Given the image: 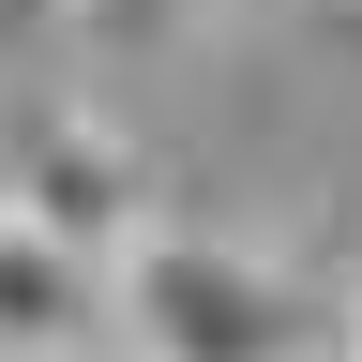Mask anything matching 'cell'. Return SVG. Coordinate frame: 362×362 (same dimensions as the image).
I'll return each instance as SVG.
<instances>
[{
  "label": "cell",
  "instance_id": "cell-1",
  "mask_svg": "<svg viewBox=\"0 0 362 362\" xmlns=\"http://www.w3.org/2000/svg\"><path fill=\"white\" fill-rule=\"evenodd\" d=\"M106 347L121 362H317V302L287 257L226 226H151L106 272Z\"/></svg>",
  "mask_w": 362,
  "mask_h": 362
},
{
  "label": "cell",
  "instance_id": "cell-2",
  "mask_svg": "<svg viewBox=\"0 0 362 362\" xmlns=\"http://www.w3.org/2000/svg\"><path fill=\"white\" fill-rule=\"evenodd\" d=\"M0 197H16V226H45L90 272H121L151 242V151L76 90H0Z\"/></svg>",
  "mask_w": 362,
  "mask_h": 362
},
{
  "label": "cell",
  "instance_id": "cell-3",
  "mask_svg": "<svg viewBox=\"0 0 362 362\" xmlns=\"http://www.w3.org/2000/svg\"><path fill=\"white\" fill-rule=\"evenodd\" d=\"M0 362H106V272L0 211Z\"/></svg>",
  "mask_w": 362,
  "mask_h": 362
},
{
  "label": "cell",
  "instance_id": "cell-4",
  "mask_svg": "<svg viewBox=\"0 0 362 362\" xmlns=\"http://www.w3.org/2000/svg\"><path fill=\"white\" fill-rule=\"evenodd\" d=\"M61 16H76L90 45H166L181 16H197V0H61Z\"/></svg>",
  "mask_w": 362,
  "mask_h": 362
},
{
  "label": "cell",
  "instance_id": "cell-5",
  "mask_svg": "<svg viewBox=\"0 0 362 362\" xmlns=\"http://www.w3.org/2000/svg\"><path fill=\"white\" fill-rule=\"evenodd\" d=\"M332 362H362V287H347V332H332Z\"/></svg>",
  "mask_w": 362,
  "mask_h": 362
},
{
  "label": "cell",
  "instance_id": "cell-6",
  "mask_svg": "<svg viewBox=\"0 0 362 362\" xmlns=\"http://www.w3.org/2000/svg\"><path fill=\"white\" fill-rule=\"evenodd\" d=\"M0 211H16V197H0Z\"/></svg>",
  "mask_w": 362,
  "mask_h": 362
},
{
  "label": "cell",
  "instance_id": "cell-7",
  "mask_svg": "<svg viewBox=\"0 0 362 362\" xmlns=\"http://www.w3.org/2000/svg\"><path fill=\"white\" fill-rule=\"evenodd\" d=\"M106 362H121V347H106Z\"/></svg>",
  "mask_w": 362,
  "mask_h": 362
}]
</instances>
